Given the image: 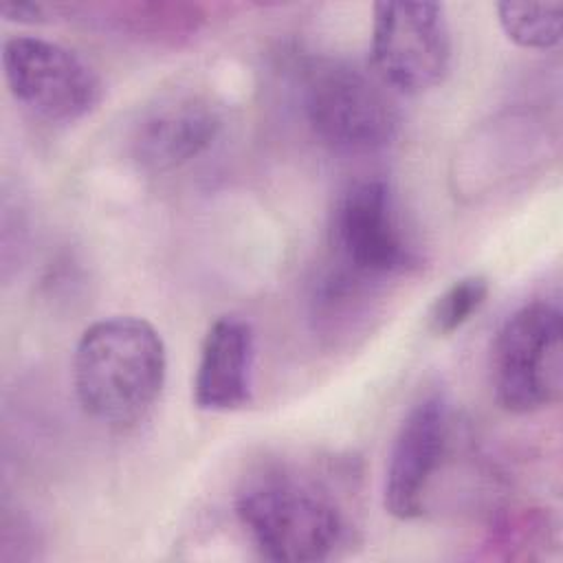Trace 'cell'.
<instances>
[{"mask_svg":"<svg viewBox=\"0 0 563 563\" xmlns=\"http://www.w3.org/2000/svg\"><path fill=\"white\" fill-rule=\"evenodd\" d=\"M490 380L501 409L532 413L563 389V314L550 301H530L499 328L490 350Z\"/></svg>","mask_w":563,"mask_h":563,"instance_id":"cell-4","label":"cell"},{"mask_svg":"<svg viewBox=\"0 0 563 563\" xmlns=\"http://www.w3.org/2000/svg\"><path fill=\"white\" fill-rule=\"evenodd\" d=\"M497 20L504 35L521 48L548 51L563 37V2H499Z\"/></svg>","mask_w":563,"mask_h":563,"instance_id":"cell-11","label":"cell"},{"mask_svg":"<svg viewBox=\"0 0 563 563\" xmlns=\"http://www.w3.org/2000/svg\"><path fill=\"white\" fill-rule=\"evenodd\" d=\"M2 70L13 99L48 123L79 121L103 97L95 68L73 48L46 37H7Z\"/></svg>","mask_w":563,"mask_h":563,"instance_id":"cell-7","label":"cell"},{"mask_svg":"<svg viewBox=\"0 0 563 563\" xmlns=\"http://www.w3.org/2000/svg\"><path fill=\"white\" fill-rule=\"evenodd\" d=\"M453 40L440 2H376L372 62L383 84L400 95L433 90L449 75Z\"/></svg>","mask_w":563,"mask_h":563,"instance_id":"cell-6","label":"cell"},{"mask_svg":"<svg viewBox=\"0 0 563 563\" xmlns=\"http://www.w3.org/2000/svg\"><path fill=\"white\" fill-rule=\"evenodd\" d=\"M332 271L372 288L413 271L420 260L398 218L391 187L380 178L350 185L332 213Z\"/></svg>","mask_w":563,"mask_h":563,"instance_id":"cell-5","label":"cell"},{"mask_svg":"<svg viewBox=\"0 0 563 563\" xmlns=\"http://www.w3.org/2000/svg\"><path fill=\"white\" fill-rule=\"evenodd\" d=\"M235 517L268 561H328L350 539L345 510L306 475L271 471L251 479L235 499Z\"/></svg>","mask_w":563,"mask_h":563,"instance_id":"cell-2","label":"cell"},{"mask_svg":"<svg viewBox=\"0 0 563 563\" xmlns=\"http://www.w3.org/2000/svg\"><path fill=\"white\" fill-rule=\"evenodd\" d=\"M167 378V347L143 317L90 323L73 354V387L86 416L117 431L134 429L156 407Z\"/></svg>","mask_w":563,"mask_h":563,"instance_id":"cell-1","label":"cell"},{"mask_svg":"<svg viewBox=\"0 0 563 563\" xmlns=\"http://www.w3.org/2000/svg\"><path fill=\"white\" fill-rule=\"evenodd\" d=\"M378 75L341 62L314 59L301 79V108L310 130L341 152L385 147L398 132V108Z\"/></svg>","mask_w":563,"mask_h":563,"instance_id":"cell-3","label":"cell"},{"mask_svg":"<svg viewBox=\"0 0 563 563\" xmlns=\"http://www.w3.org/2000/svg\"><path fill=\"white\" fill-rule=\"evenodd\" d=\"M0 13L9 22H42L44 20V7L42 4H15L4 2L0 7Z\"/></svg>","mask_w":563,"mask_h":563,"instance_id":"cell-14","label":"cell"},{"mask_svg":"<svg viewBox=\"0 0 563 563\" xmlns=\"http://www.w3.org/2000/svg\"><path fill=\"white\" fill-rule=\"evenodd\" d=\"M490 284L484 275H464L455 279L429 308L427 325L435 336L457 332L486 301Z\"/></svg>","mask_w":563,"mask_h":563,"instance_id":"cell-12","label":"cell"},{"mask_svg":"<svg viewBox=\"0 0 563 563\" xmlns=\"http://www.w3.org/2000/svg\"><path fill=\"white\" fill-rule=\"evenodd\" d=\"M119 9V20L125 22L134 33L147 35H180L198 29V22L205 18L196 4H123Z\"/></svg>","mask_w":563,"mask_h":563,"instance_id":"cell-13","label":"cell"},{"mask_svg":"<svg viewBox=\"0 0 563 563\" xmlns=\"http://www.w3.org/2000/svg\"><path fill=\"white\" fill-rule=\"evenodd\" d=\"M446 444L449 402L440 391H433L407 411L389 449L383 506L391 517L411 521L424 512L429 488L444 460Z\"/></svg>","mask_w":563,"mask_h":563,"instance_id":"cell-8","label":"cell"},{"mask_svg":"<svg viewBox=\"0 0 563 563\" xmlns=\"http://www.w3.org/2000/svg\"><path fill=\"white\" fill-rule=\"evenodd\" d=\"M220 130L222 112L211 99L198 92L169 95L136 121L132 154L147 172H169L209 150Z\"/></svg>","mask_w":563,"mask_h":563,"instance_id":"cell-9","label":"cell"},{"mask_svg":"<svg viewBox=\"0 0 563 563\" xmlns=\"http://www.w3.org/2000/svg\"><path fill=\"white\" fill-rule=\"evenodd\" d=\"M255 332L238 314L218 317L200 345L194 405L202 411H235L253 400Z\"/></svg>","mask_w":563,"mask_h":563,"instance_id":"cell-10","label":"cell"}]
</instances>
